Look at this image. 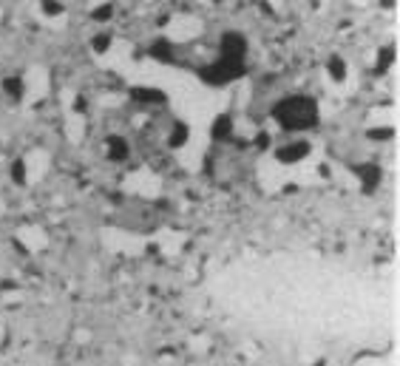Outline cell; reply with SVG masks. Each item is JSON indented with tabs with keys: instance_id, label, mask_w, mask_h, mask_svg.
Segmentation results:
<instances>
[{
	"instance_id": "cell-1",
	"label": "cell",
	"mask_w": 400,
	"mask_h": 366,
	"mask_svg": "<svg viewBox=\"0 0 400 366\" xmlns=\"http://www.w3.org/2000/svg\"><path fill=\"white\" fill-rule=\"evenodd\" d=\"M103 244L111 250V253H123V256H139L148 247V241L143 236H134L125 230H108L103 236Z\"/></svg>"
},
{
	"instance_id": "cell-2",
	"label": "cell",
	"mask_w": 400,
	"mask_h": 366,
	"mask_svg": "<svg viewBox=\"0 0 400 366\" xmlns=\"http://www.w3.org/2000/svg\"><path fill=\"white\" fill-rule=\"evenodd\" d=\"M125 191H131L136 196H145V199H154V196L162 193V179L151 168H139L136 173H131L125 179Z\"/></svg>"
},
{
	"instance_id": "cell-3",
	"label": "cell",
	"mask_w": 400,
	"mask_h": 366,
	"mask_svg": "<svg viewBox=\"0 0 400 366\" xmlns=\"http://www.w3.org/2000/svg\"><path fill=\"white\" fill-rule=\"evenodd\" d=\"M23 168H26V182H29V185H37V182H40L45 173H49L52 156L45 153V151H40V148H34V151L26 153V159H23Z\"/></svg>"
},
{
	"instance_id": "cell-4",
	"label": "cell",
	"mask_w": 400,
	"mask_h": 366,
	"mask_svg": "<svg viewBox=\"0 0 400 366\" xmlns=\"http://www.w3.org/2000/svg\"><path fill=\"white\" fill-rule=\"evenodd\" d=\"M17 241L26 247L29 253H40V250H45V244H49V236H45V230L37 224H23L17 230Z\"/></svg>"
},
{
	"instance_id": "cell-5",
	"label": "cell",
	"mask_w": 400,
	"mask_h": 366,
	"mask_svg": "<svg viewBox=\"0 0 400 366\" xmlns=\"http://www.w3.org/2000/svg\"><path fill=\"white\" fill-rule=\"evenodd\" d=\"M154 241H156V247H159L162 256H179L182 247H185V236L176 233V230H159L154 236Z\"/></svg>"
},
{
	"instance_id": "cell-6",
	"label": "cell",
	"mask_w": 400,
	"mask_h": 366,
	"mask_svg": "<svg viewBox=\"0 0 400 366\" xmlns=\"http://www.w3.org/2000/svg\"><path fill=\"white\" fill-rule=\"evenodd\" d=\"M65 136L72 142H80L83 136H85V120H83V114L68 111V117H65Z\"/></svg>"
},
{
	"instance_id": "cell-7",
	"label": "cell",
	"mask_w": 400,
	"mask_h": 366,
	"mask_svg": "<svg viewBox=\"0 0 400 366\" xmlns=\"http://www.w3.org/2000/svg\"><path fill=\"white\" fill-rule=\"evenodd\" d=\"M210 349V338L207 335H191L187 338V352L191 355H204Z\"/></svg>"
},
{
	"instance_id": "cell-8",
	"label": "cell",
	"mask_w": 400,
	"mask_h": 366,
	"mask_svg": "<svg viewBox=\"0 0 400 366\" xmlns=\"http://www.w3.org/2000/svg\"><path fill=\"white\" fill-rule=\"evenodd\" d=\"M355 366H392V360L386 355H378V352H369V355H361L355 360Z\"/></svg>"
},
{
	"instance_id": "cell-9",
	"label": "cell",
	"mask_w": 400,
	"mask_h": 366,
	"mask_svg": "<svg viewBox=\"0 0 400 366\" xmlns=\"http://www.w3.org/2000/svg\"><path fill=\"white\" fill-rule=\"evenodd\" d=\"M273 171L281 173V162H273ZM262 179H264V185H273V179H275V176H273L270 171H262ZM275 182H278V179H275Z\"/></svg>"
},
{
	"instance_id": "cell-10",
	"label": "cell",
	"mask_w": 400,
	"mask_h": 366,
	"mask_svg": "<svg viewBox=\"0 0 400 366\" xmlns=\"http://www.w3.org/2000/svg\"><path fill=\"white\" fill-rule=\"evenodd\" d=\"M74 341H77V344H85V341H91V332L88 330H77L74 332Z\"/></svg>"
},
{
	"instance_id": "cell-11",
	"label": "cell",
	"mask_w": 400,
	"mask_h": 366,
	"mask_svg": "<svg viewBox=\"0 0 400 366\" xmlns=\"http://www.w3.org/2000/svg\"><path fill=\"white\" fill-rule=\"evenodd\" d=\"M3 344H6V327L0 324V347H3Z\"/></svg>"
}]
</instances>
